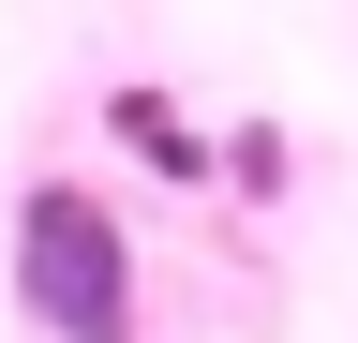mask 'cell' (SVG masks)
I'll list each match as a JSON object with an SVG mask.
<instances>
[{"label": "cell", "mask_w": 358, "mask_h": 343, "mask_svg": "<svg viewBox=\"0 0 358 343\" xmlns=\"http://www.w3.org/2000/svg\"><path fill=\"white\" fill-rule=\"evenodd\" d=\"M15 298L60 343H134V239L105 224V194H75V180H45L15 209Z\"/></svg>", "instance_id": "cell-1"}]
</instances>
